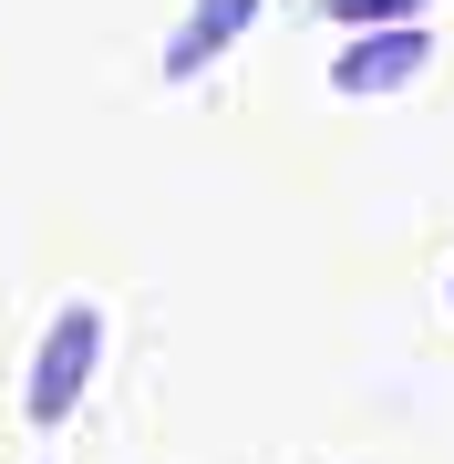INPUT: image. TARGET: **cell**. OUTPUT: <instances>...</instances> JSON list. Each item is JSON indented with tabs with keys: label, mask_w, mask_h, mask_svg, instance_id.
Returning <instances> with one entry per match:
<instances>
[{
	"label": "cell",
	"mask_w": 454,
	"mask_h": 464,
	"mask_svg": "<svg viewBox=\"0 0 454 464\" xmlns=\"http://www.w3.org/2000/svg\"><path fill=\"white\" fill-rule=\"evenodd\" d=\"M93 362H103V310H93V299L52 310V331H42V351H32V392H21V413H32V423H63L72 402H83Z\"/></svg>",
	"instance_id": "cell-1"
},
{
	"label": "cell",
	"mask_w": 454,
	"mask_h": 464,
	"mask_svg": "<svg viewBox=\"0 0 454 464\" xmlns=\"http://www.w3.org/2000/svg\"><path fill=\"white\" fill-rule=\"evenodd\" d=\"M423 63H434V32H423V21H403V32H352V52L331 63V93H352V103L403 93Z\"/></svg>",
	"instance_id": "cell-2"
},
{
	"label": "cell",
	"mask_w": 454,
	"mask_h": 464,
	"mask_svg": "<svg viewBox=\"0 0 454 464\" xmlns=\"http://www.w3.org/2000/svg\"><path fill=\"white\" fill-rule=\"evenodd\" d=\"M248 21H258V0H197V11L176 21V42H166V83H197L217 52H237Z\"/></svg>",
	"instance_id": "cell-3"
},
{
	"label": "cell",
	"mask_w": 454,
	"mask_h": 464,
	"mask_svg": "<svg viewBox=\"0 0 454 464\" xmlns=\"http://www.w3.org/2000/svg\"><path fill=\"white\" fill-rule=\"evenodd\" d=\"M331 21H352V32H403V21H423V0H331Z\"/></svg>",
	"instance_id": "cell-4"
}]
</instances>
